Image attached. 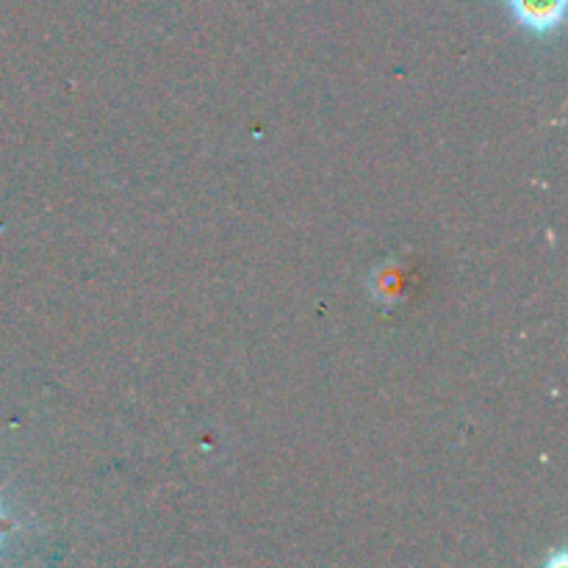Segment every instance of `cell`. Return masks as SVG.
I'll return each mask as SVG.
<instances>
[{
    "instance_id": "cell-1",
    "label": "cell",
    "mask_w": 568,
    "mask_h": 568,
    "mask_svg": "<svg viewBox=\"0 0 568 568\" xmlns=\"http://www.w3.org/2000/svg\"><path fill=\"white\" fill-rule=\"evenodd\" d=\"M508 9L527 31L552 33L564 22L566 0H508Z\"/></svg>"
},
{
    "instance_id": "cell-2",
    "label": "cell",
    "mask_w": 568,
    "mask_h": 568,
    "mask_svg": "<svg viewBox=\"0 0 568 568\" xmlns=\"http://www.w3.org/2000/svg\"><path fill=\"white\" fill-rule=\"evenodd\" d=\"M14 527H17V525H14V521H11V519H9V516H6V514H3V510H0V541H3V538H6V536H9V532H11V530H14Z\"/></svg>"
},
{
    "instance_id": "cell-3",
    "label": "cell",
    "mask_w": 568,
    "mask_h": 568,
    "mask_svg": "<svg viewBox=\"0 0 568 568\" xmlns=\"http://www.w3.org/2000/svg\"><path fill=\"white\" fill-rule=\"evenodd\" d=\"M547 568H566V555H555L552 560H547Z\"/></svg>"
}]
</instances>
